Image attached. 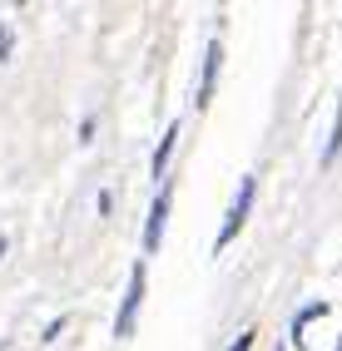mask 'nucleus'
I'll list each match as a JSON object with an SVG mask.
<instances>
[{
  "label": "nucleus",
  "mask_w": 342,
  "mask_h": 351,
  "mask_svg": "<svg viewBox=\"0 0 342 351\" xmlns=\"http://www.w3.org/2000/svg\"><path fill=\"white\" fill-rule=\"evenodd\" d=\"M278 351H283V346H278Z\"/></svg>",
  "instance_id": "11"
},
{
  "label": "nucleus",
  "mask_w": 342,
  "mask_h": 351,
  "mask_svg": "<svg viewBox=\"0 0 342 351\" xmlns=\"http://www.w3.org/2000/svg\"><path fill=\"white\" fill-rule=\"evenodd\" d=\"M0 257H5V238H0Z\"/></svg>",
  "instance_id": "9"
},
{
  "label": "nucleus",
  "mask_w": 342,
  "mask_h": 351,
  "mask_svg": "<svg viewBox=\"0 0 342 351\" xmlns=\"http://www.w3.org/2000/svg\"><path fill=\"white\" fill-rule=\"evenodd\" d=\"M10 45H15V30L0 25V60H10Z\"/></svg>",
  "instance_id": "7"
},
{
  "label": "nucleus",
  "mask_w": 342,
  "mask_h": 351,
  "mask_svg": "<svg viewBox=\"0 0 342 351\" xmlns=\"http://www.w3.org/2000/svg\"><path fill=\"white\" fill-rule=\"evenodd\" d=\"M228 351H253V332H238V341L228 346Z\"/></svg>",
  "instance_id": "8"
},
{
  "label": "nucleus",
  "mask_w": 342,
  "mask_h": 351,
  "mask_svg": "<svg viewBox=\"0 0 342 351\" xmlns=\"http://www.w3.org/2000/svg\"><path fill=\"white\" fill-rule=\"evenodd\" d=\"M337 351H342V341H337Z\"/></svg>",
  "instance_id": "10"
},
{
  "label": "nucleus",
  "mask_w": 342,
  "mask_h": 351,
  "mask_svg": "<svg viewBox=\"0 0 342 351\" xmlns=\"http://www.w3.org/2000/svg\"><path fill=\"white\" fill-rule=\"evenodd\" d=\"M337 154H342V104H337V124H332V138H328V154H323V158L332 163Z\"/></svg>",
  "instance_id": "6"
},
{
  "label": "nucleus",
  "mask_w": 342,
  "mask_h": 351,
  "mask_svg": "<svg viewBox=\"0 0 342 351\" xmlns=\"http://www.w3.org/2000/svg\"><path fill=\"white\" fill-rule=\"evenodd\" d=\"M253 193H258V178L248 173V178L238 183V193H233V203H228V218H223V228H218V243H214V247H228V243H233V232L243 228V218H248V208H253Z\"/></svg>",
  "instance_id": "1"
},
{
  "label": "nucleus",
  "mask_w": 342,
  "mask_h": 351,
  "mask_svg": "<svg viewBox=\"0 0 342 351\" xmlns=\"http://www.w3.org/2000/svg\"><path fill=\"white\" fill-rule=\"evenodd\" d=\"M139 302H144V263L129 272V292H124V302H119V317H114V332H119V337H129V332H134Z\"/></svg>",
  "instance_id": "2"
},
{
  "label": "nucleus",
  "mask_w": 342,
  "mask_h": 351,
  "mask_svg": "<svg viewBox=\"0 0 342 351\" xmlns=\"http://www.w3.org/2000/svg\"><path fill=\"white\" fill-rule=\"evenodd\" d=\"M218 64H223V45H218V40H209V50H203V80H198V95H194V104H198V109L214 99V80H218Z\"/></svg>",
  "instance_id": "4"
},
{
  "label": "nucleus",
  "mask_w": 342,
  "mask_h": 351,
  "mask_svg": "<svg viewBox=\"0 0 342 351\" xmlns=\"http://www.w3.org/2000/svg\"><path fill=\"white\" fill-rule=\"evenodd\" d=\"M164 223H169V189H159V198L149 203V223H144V252H159Z\"/></svg>",
  "instance_id": "3"
},
{
  "label": "nucleus",
  "mask_w": 342,
  "mask_h": 351,
  "mask_svg": "<svg viewBox=\"0 0 342 351\" xmlns=\"http://www.w3.org/2000/svg\"><path fill=\"white\" fill-rule=\"evenodd\" d=\"M174 138H179V124H169L164 129V138H159V149H154V158H149V169H154V178L169 169V154H174Z\"/></svg>",
  "instance_id": "5"
}]
</instances>
